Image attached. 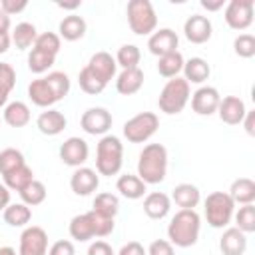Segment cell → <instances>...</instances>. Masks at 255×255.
Returning a JSON list of instances; mask_svg holds the SVG:
<instances>
[{"instance_id":"6da1fadb","label":"cell","mask_w":255,"mask_h":255,"mask_svg":"<svg viewBox=\"0 0 255 255\" xmlns=\"http://www.w3.org/2000/svg\"><path fill=\"white\" fill-rule=\"evenodd\" d=\"M167 149L161 143H147L137 157V177L145 185H155L165 179Z\"/></svg>"},{"instance_id":"7a4b0ae2","label":"cell","mask_w":255,"mask_h":255,"mask_svg":"<svg viewBox=\"0 0 255 255\" xmlns=\"http://www.w3.org/2000/svg\"><path fill=\"white\" fill-rule=\"evenodd\" d=\"M199 229H201L199 213L195 209H179L167 225L169 243L175 247H191L197 243Z\"/></svg>"},{"instance_id":"3957f363","label":"cell","mask_w":255,"mask_h":255,"mask_svg":"<svg viewBox=\"0 0 255 255\" xmlns=\"http://www.w3.org/2000/svg\"><path fill=\"white\" fill-rule=\"evenodd\" d=\"M124 165V145L118 135H102L96 147V171L100 175H116Z\"/></svg>"},{"instance_id":"277c9868","label":"cell","mask_w":255,"mask_h":255,"mask_svg":"<svg viewBox=\"0 0 255 255\" xmlns=\"http://www.w3.org/2000/svg\"><path fill=\"white\" fill-rule=\"evenodd\" d=\"M191 98V92H189V84L183 80V78H171L167 80V84L163 86V90L159 92V98H157V106L163 114L167 116H175L179 112H183V108L187 106Z\"/></svg>"},{"instance_id":"5b68a950","label":"cell","mask_w":255,"mask_h":255,"mask_svg":"<svg viewBox=\"0 0 255 255\" xmlns=\"http://www.w3.org/2000/svg\"><path fill=\"white\" fill-rule=\"evenodd\" d=\"M128 24L137 36H151L157 26V16L149 0H129L128 8Z\"/></svg>"},{"instance_id":"8992f818","label":"cell","mask_w":255,"mask_h":255,"mask_svg":"<svg viewBox=\"0 0 255 255\" xmlns=\"http://www.w3.org/2000/svg\"><path fill=\"white\" fill-rule=\"evenodd\" d=\"M205 219L213 229H223L229 225L235 213V203L225 191H213L205 199Z\"/></svg>"},{"instance_id":"52a82bcc","label":"cell","mask_w":255,"mask_h":255,"mask_svg":"<svg viewBox=\"0 0 255 255\" xmlns=\"http://www.w3.org/2000/svg\"><path fill=\"white\" fill-rule=\"evenodd\" d=\"M159 128V118L153 112H141L124 124V137L129 143L147 141Z\"/></svg>"},{"instance_id":"ba28073f","label":"cell","mask_w":255,"mask_h":255,"mask_svg":"<svg viewBox=\"0 0 255 255\" xmlns=\"http://www.w3.org/2000/svg\"><path fill=\"white\" fill-rule=\"evenodd\" d=\"M223 18L231 30H247L253 24V0H229Z\"/></svg>"},{"instance_id":"9c48e42d","label":"cell","mask_w":255,"mask_h":255,"mask_svg":"<svg viewBox=\"0 0 255 255\" xmlns=\"http://www.w3.org/2000/svg\"><path fill=\"white\" fill-rule=\"evenodd\" d=\"M18 255H48V233L40 225H30L20 235Z\"/></svg>"},{"instance_id":"30bf717a","label":"cell","mask_w":255,"mask_h":255,"mask_svg":"<svg viewBox=\"0 0 255 255\" xmlns=\"http://www.w3.org/2000/svg\"><path fill=\"white\" fill-rule=\"evenodd\" d=\"M112 114L106 108H88L80 118L82 129L90 135H106L112 128Z\"/></svg>"},{"instance_id":"8fae6325","label":"cell","mask_w":255,"mask_h":255,"mask_svg":"<svg viewBox=\"0 0 255 255\" xmlns=\"http://www.w3.org/2000/svg\"><path fill=\"white\" fill-rule=\"evenodd\" d=\"M60 159L70 165V167H82L86 161H88V155H90V147H88V141L82 139V137H68L62 145H60Z\"/></svg>"},{"instance_id":"7c38bea8","label":"cell","mask_w":255,"mask_h":255,"mask_svg":"<svg viewBox=\"0 0 255 255\" xmlns=\"http://www.w3.org/2000/svg\"><path fill=\"white\" fill-rule=\"evenodd\" d=\"M221 96L213 86H201L191 94V110L197 116H211L217 112Z\"/></svg>"},{"instance_id":"4fadbf2b","label":"cell","mask_w":255,"mask_h":255,"mask_svg":"<svg viewBox=\"0 0 255 255\" xmlns=\"http://www.w3.org/2000/svg\"><path fill=\"white\" fill-rule=\"evenodd\" d=\"M183 34L185 38L191 42V44H205L211 34H213V26H211V20L207 16H201V14H193L185 20L183 24Z\"/></svg>"},{"instance_id":"5bb4252c","label":"cell","mask_w":255,"mask_h":255,"mask_svg":"<svg viewBox=\"0 0 255 255\" xmlns=\"http://www.w3.org/2000/svg\"><path fill=\"white\" fill-rule=\"evenodd\" d=\"M177 46H179V38L171 28H159L147 40L149 52L157 58H161L165 54H171V52H177Z\"/></svg>"},{"instance_id":"9a60e30c","label":"cell","mask_w":255,"mask_h":255,"mask_svg":"<svg viewBox=\"0 0 255 255\" xmlns=\"http://www.w3.org/2000/svg\"><path fill=\"white\" fill-rule=\"evenodd\" d=\"M98 185H100V175H98V171L92 169V167H84V165H82V167H76V171H74L72 177H70V187H72V191H74L76 195H82V197L94 193V191L98 189Z\"/></svg>"},{"instance_id":"2e32d148","label":"cell","mask_w":255,"mask_h":255,"mask_svg":"<svg viewBox=\"0 0 255 255\" xmlns=\"http://www.w3.org/2000/svg\"><path fill=\"white\" fill-rule=\"evenodd\" d=\"M245 114H247V110H245V104H243L241 98H237V96H225V98H221L219 108H217V116H219V120L223 124H227V126H239L243 122Z\"/></svg>"},{"instance_id":"e0dca14e","label":"cell","mask_w":255,"mask_h":255,"mask_svg":"<svg viewBox=\"0 0 255 255\" xmlns=\"http://www.w3.org/2000/svg\"><path fill=\"white\" fill-rule=\"evenodd\" d=\"M88 68H90V72H92L96 78H100V80L108 86V82L116 76L118 64H116V58H114L110 52H96V54L90 58Z\"/></svg>"},{"instance_id":"ac0fdd59","label":"cell","mask_w":255,"mask_h":255,"mask_svg":"<svg viewBox=\"0 0 255 255\" xmlns=\"http://www.w3.org/2000/svg\"><path fill=\"white\" fill-rule=\"evenodd\" d=\"M68 126V120L66 116L60 112V110H52L48 108L46 112H42L36 120V128L44 133V135H58L66 129Z\"/></svg>"},{"instance_id":"d6986e66","label":"cell","mask_w":255,"mask_h":255,"mask_svg":"<svg viewBox=\"0 0 255 255\" xmlns=\"http://www.w3.org/2000/svg\"><path fill=\"white\" fill-rule=\"evenodd\" d=\"M219 249L223 255H243L247 249V235L237 227H229L219 239Z\"/></svg>"},{"instance_id":"ffe728a7","label":"cell","mask_w":255,"mask_h":255,"mask_svg":"<svg viewBox=\"0 0 255 255\" xmlns=\"http://www.w3.org/2000/svg\"><path fill=\"white\" fill-rule=\"evenodd\" d=\"M171 209V199L169 195L161 191H151L143 199V211L149 219H163Z\"/></svg>"},{"instance_id":"44dd1931","label":"cell","mask_w":255,"mask_h":255,"mask_svg":"<svg viewBox=\"0 0 255 255\" xmlns=\"http://www.w3.org/2000/svg\"><path fill=\"white\" fill-rule=\"evenodd\" d=\"M141 86H143V72L139 68L122 70V74L116 80V90L122 96H133L141 90Z\"/></svg>"},{"instance_id":"7402d4cb","label":"cell","mask_w":255,"mask_h":255,"mask_svg":"<svg viewBox=\"0 0 255 255\" xmlns=\"http://www.w3.org/2000/svg\"><path fill=\"white\" fill-rule=\"evenodd\" d=\"M28 98L32 100L34 106L46 108V110L56 104L54 92H52V88L48 86L46 78H38V80H32V82H30V86H28Z\"/></svg>"},{"instance_id":"603a6c76","label":"cell","mask_w":255,"mask_h":255,"mask_svg":"<svg viewBox=\"0 0 255 255\" xmlns=\"http://www.w3.org/2000/svg\"><path fill=\"white\" fill-rule=\"evenodd\" d=\"M70 237L76 241H90L92 237H96V229H94V219H92V211L80 213L76 217H72L70 221Z\"/></svg>"},{"instance_id":"cb8c5ba5","label":"cell","mask_w":255,"mask_h":255,"mask_svg":"<svg viewBox=\"0 0 255 255\" xmlns=\"http://www.w3.org/2000/svg\"><path fill=\"white\" fill-rule=\"evenodd\" d=\"M2 122H6L10 128H24L30 124V108L20 100L10 102L4 106Z\"/></svg>"},{"instance_id":"d4e9b609","label":"cell","mask_w":255,"mask_h":255,"mask_svg":"<svg viewBox=\"0 0 255 255\" xmlns=\"http://www.w3.org/2000/svg\"><path fill=\"white\" fill-rule=\"evenodd\" d=\"M171 199L181 209H193L201 201V193H199L197 185H193V183H179V185L173 187Z\"/></svg>"},{"instance_id":"484cf974","label":"cell","mask_w":255,"mask_h":255,"mask_svg":"<svg viewBox=\"0 0 255 255\" xmlns=\"http://www.w3.org/2000/svg\"><path fill=\"white\" fill-rule=\"evenodd\" d=\"M86 20L82 18V16H78V14H70V16H66L62 22H60V26H58V36L60 38H64L66 42H76V40H80V38H84V34H86Z\"/></svg>"},{"instance_id":"4316f807","label":"cell","mask_w":255,"mask_h":255,"mask_svg":"<svg viewBox=\"0 0 255 255\" xmlns=\"http://www.w3.org/2000/svg\"><path fill=\"white\" fill-rule=\"evenodd\" d=\"M181 72H183V80L187 84H203L209 78L211 68H209V64L203 58H189L183 64Z\"/></svg>"},{"instance_id":"83f0119b","label":"cell","mask_w":255,"mask_h":255,"mask_svg":"<svg viewBox=\"0 0 255 255\" xmlns=\"http://www.w3.org/2000/svg\"><path fill=\"white\" fill-rule=\"evenodd\" d=\"M116 187H118V191H120L126 199H139V197H143L145 191H147V185H145L137 175H131V173L120 175Z\"/></svg>"},{"instance_id":"f1b7e54d","label":"cell","mask_w":255,"mask_h":255,"mask_svg":"<svg viewBox=\"0 0 255 255\" xmlns=\"http://www.w3.org/2000/svg\"><path fill=\"white\" fill-rule=\"evenodd\" d=\"M229 197L233 199V203H239V205L253 203L255 201V181L249 177L235 179L229 187Z\"/></svg>"},{"instance_id":"f546056e","label":"cell","mask_w":255,"mask_h":255,"mask_svg":"<svg viewBox=\"0 0 255 255\" xmlns=\"http://www.w3.org/2000/svg\"><path fill=\"white\" fill-rule=\"evenodd\" d=\"M36 38H38V30H36V26L32 22H20V24H16V28L10 34V40H12V44L18 50H28L30 46H34Z\"/></svg>"},{"instance_id":"4dcf8cb0","label":"cell","mask_w":255,"mask_h":255,"mask_svg":"<svg viewBox=\"0 0 255 255\" xmlns=\"http://www.w3.org/2000/svg\"><path fill=\"white\" fill-rule=\"evenodd\" d=\"M2 215H4V221L10 227H24L32 219V209L26 203H10L2 211Z\"/></svg>"},{"instance_id":"1f68e13d","label":"cell","mask_w":255,"mask_h":255,"mask_svg":"<svg viewBox=\"0 0 255 255\" xmlns=\"http://www.w3.org/2000/svg\"><path fill=\"white\" fill-rule=\"evenodd\" d=\"M4 177V185L8 187V189H14V191H22L28 183H32L34 181V171H32V167H28L26 163L24 165H20L18 169H14V171H10V173H6V175H2Z\"/></svg>"},{"instance_id":"d6a6232c","label":"cell","mask_w":255,"mask_h":255,"mask_svg":"<svg viewBox=\"0 0 255 255\" xmlns=\"http://www.w3.org/2000/svg\"><path fill=\"white\" fill-rule=\"evenodd\" d=\"M183 56L181 52H171V54H165L157 60V72L163 76V78H177V74L183 70Z\"/></svg>"},{"instance_id":"836d02e7","label":"cell","mask_w":255,"mask_h":255,"mask_svg":"<svg viewBox=\"0 0 255 255\" xmlns=\"http://www.w3.org/2000/svg\"><path fill=\"white\" fill-rule=\"evenodd\" d=\"M96 213L100 215H106V217H116L118 211H120V199L118 195L114 193H98L94 197V207H92Z\"/></svg>"},{"instance_id":"e575fe53","label":"cell","mask_w":255,"mask_h":255,"mask_svg":"<svg viewBox=\"0 0 255 255\" xmlns=\"http://www.w3.org/2000/svg\"><path fill=\"white\" fill-rule=\"evenodd\" d=\"M16 86V70L6 64L0 62V108H4L8 104V96Z\"/></svg>"},{"instance_id":"d590c367","label":"cell","mask_w":255,"mask_h":255,"mask_svg":"<svg viewBox=\"0 0 255 255\" xmlns=\"http://www.w3.org/2000/svg\"><path fill=\"white\" fill-rule=\"evenodd\" d=\"M46 195H48V189H46V185H44L42 181H38V179H34L32 183H28V185L20 191L22 203H26L28 207H34V205L44 203Z\"/></svg>"},{"instance_id":"8d00e7d4","label":"cell","mask_w":255,"mask_h":255,"mask_svg":"<svg viewBox=\"0 0 255 255\" xmlns=\"http://www.w3.org/2000/svg\"><path fill=\"white\" fill-rule=\"evenodd\" d=\"M139 60H141V52L135 44H124V46H120V50L116 54V64L122 66L124 70L137 68Z\"/></svg>"},{"instance_id":"74e56055","label":"cell","mask_w":255,"mask_h":255,"mask_svg":"<svg viewBox=\"0 0 255 255\" xmlns=\"http://www.w3.org/2000/svg\"><path fill=\"white\" fill-rule=\"evenodd\" d=\"M54 62H56V56H50V54H46V52H42L38 48H32L30 54H28V68L34 74L48 72L54 66Z\"/></svg>"},{"instance_id":"f35d334b","label":"cell","mask_w":255,"mask_h":255,"mask_svg":"<svg viewBox=\"0 0 255 255\" xmlns=\"http://www.w3.org/2000/svg\"><path fill=\"white\" fill-rule=\"evenodd\" d=\"M24 163H26V161H24V155H22L20 149H16V147H6V149L0 151V173H2V175H6V173H10V171L18 169V167L24 165Z\"/></svg>"},{"instance_id":"ab89813d","label":"cell","mask_w":255,"mask_h":255,"mask_svg":"<svg viewBox=\"0 0 255 255\" xmlns=\"http://www.w3.org/2000/svg\"><path fill=\"white\" fill-rule=\"evenodd\" d=\"M46 82L52 88L56 102L64 100L70 94V78H68V74H64V72H50L46 76Z\"/></svg>"},{"instance_id":"60d3db41","label":"cell","mask_w":255,"mask_h":255,"mask_svg":"<svg viewBox=\"0 0 255 255\" xmlns=\"http://www.w3.org/2000/svg\"><path fill=\"white\" fill-rule=\"evenodd\" d=\"M78 84H80V88H82L86 94H90V96L102 94L104 88H106V84H104L100 78H96V76L90 72L88 66H84V68L80 70V74H78Z\"/></svg>"},{"instance_id":"b9f144b4","label":"cell","mask_w":255,"mask_h":255,"mask_svg":"<svg viewBox=\"0 0 255 255\" xmlns=\"http://www.w3.org/2000/svg\"><path fill=\"white\" fill-rule=\"evenodd\" d=\"M233 217H235L237 229H239V231H243L245 235L255 231V205H253V203L241 205V207H239V211H237V213H233Z\"/></svg>"},{"instance_id":"7bdbcfd3","label":"cell","mask_w":255,"mask_h":255,"mask_svg":"<svg viewBox=\"0 0 255 255\" xmlns=\"http://www.w3.org/2000/svg\"><path fill=\"white\" fill-rule=\"evenodd\" d=\"M32 48H38V50H42V52H46L50 56H56L60 52V48H62V38L58 34H54V32H42V34H38V38H36Z\"/></svg>"},{"instance_id":"ee69618b","label":"cell","mask_w":255,"mask_h":255,"mask_svg":"<svg viewBox=\"0 0 255 255\" xmlns=\"http://www.w3.org/2000/svg\"><path fill=\"white\" fill-rule=\"evenodd\" d=\"M233 50L239 58H253L255 56V38L251 34H239L233 40Z\"/></svg>"},{"instance_id":"f6af8a7d","label":"cell","mask_w":255,"mask_h":255,"mask_svg":"<svg viewBox=\"0 0 255 255\" xmlns=\"http://www.w3.org/2000/svg\"><path fill=\"white\" fill-rule=\"evenodd\" d=\"M92 219H94L96 237H108V235L114 231V227H116V223H114V219H112V217L100 215V213H96L94 209H92Z\"/></svg>"},{"instance_id":"bcb514c9","label":"cell","mask_w":255,"mask_h":255,"mask_svg":"<svg viewBox=\"0 0 255 255\" xmlns=\"http://www.w3.org/2000/svg\"><path fill=\"white\" fill-rule=\"evenodd\" d=\"M147 255H175V251L167 239H155V241H151Z\"/></svg>"},{"instance_id":"7dc6e473","label":"cell","mask_w":255,"mask_h":255,"mask_svg":"<svg viewBox=\"0 0 255 255\" xmlns=\"http://www.w3.org/2000/svg\"><path fill=\"white\" fill-rule=\"evenodd\" d=\"M48 255H76V249H74V243L72 241L60 239V241H56L48 249Z\"/></svg>"},{"instance_id":"c3c4849f","label":"cell","mask_w":255,"mask_h":255,"mask_svg":"<svg viewBox=\"0 0 255 255\" xmlns=\"http://www.w3.org/2000/svg\"><path fill=\"white\" fill-rule=\"evenodd\" d=\"M26 6H28V2H26V0H2V2H0V10H2V12H6L8 16L22 12Z\"/></svg>"},{"instance_id":"681fc988","label":"cell","mask_w":255,"mask_h":255,"mask_svg":"<svg viewBox=\"0 0 255 255\" xmlns=\"http://www.w3.org/2000/svg\"><path fill=\"white\" fill-rule=\"evenodd\" d=\"M118 255H147V251H145V247L139 241H129V243L122 245Z\"/></svg>"},{"instance_id":"f907efd6","label":"cell","mask_w":255,"mask_h":255,"mask_svg":"<svg viewBox=\"0 0 255 255\" xmlns=\"http://www.w3.org/2000/svg\"><path fill=\"white\" fill-rule=\"evenodd\" d=\"M88 255H116L112 245L106 243V241H94L90 247H88Z\"/></svg>"},{"instance_id":"816d5d0a","label":"cell","mask_w":255,"mask_h":255,"mask_svg":"<svg viewBox=\"0 0 255 255\" xmlns=\"http://www.w3.org/2000/svg\"><path fill=\"white\" fill-rule=\"evenodd\" d=\"M241 124L245 126V131H247L249 135H255V112H253V110L245 114V118H243Z\"/></svg>"},{"instance_id":"f5cc1de1","label":"cell","mask_w":255,"mask_h":255,"mask_svg":"<svg viewBox=\"0 0 255 255\" xmlns=\"http://www.w3.org/2000/svg\"><path fill=\"white\" fill-rule=\"evenodd\" d=\"M8 205H10V189L4 183H0V211H4Z\"/></svg>"},{"instance_id":"db71d44e","label":"cell","mask_w":255,"mask_h":255,"mask_svg":"<svg viewBox=\"0 0 255 255\" xmlns=\"http://www.w3.org/2000/svg\"><path fill=\"white\" fill-rule=\"evenodd\" d=\"M223 0H201V6L207 10V12H215L219 8H223Z\"/></svg>"},{"instance_id":"11a10c76","label":"cell","mask_w":255,"mask_h":255,"mask_svg":"<svg viewBox=\"0 0 255 255\" xmlns=\"http://www.w3.org/2000/svg\"><path fill=\"white\" fill-rule=\"evenodd\" d=\"M10 44H12V40H10V34H8V32H0V54L8 52Z\"/></svg>"},{"instance_id":"9f6ffc18","label":"cell","mask_w":255,"mask_h":255,"mask_svg":"<svg viewBox=\"0 0 255 255\" xmlns=\"http://www.w3.org/2000/svg\"><path fill=\"white\" fill-rule=\"evenodd\" d=\"M8 30H10V16L0 10V32H8Z\"/></svg>"},{"instance_id":"6f0895ef","label":"cell","mask_w":255,"mask_h":255,"mask_svg":"<svg viewBox=\"0 0 255 255\" xmlns=\"http://www.w3.org/2000/svg\"><path fill=\"white\" fill-rule=\"evenodd\" d=\"M80 4H82L80 0H78V2H72V4H66V2H58V6H60V8H64V10H74V8H80Z\"/></svg>"},{"instance_id":"680465c9","label":"cell","mask_w":255,"mask_h":255,"mask_svg":"<svg viewBox=\"0 0 255 255\" xmlns=\"http://www.w3.org/2000/svg\"><path fill=\"white\" fill-rule=\"evenodd\" d=\"M0 255H18V253L12 247H0Z\"/></svg>"},{"instance_id":"91938a15","label":"cell","mask_w":255,"mask_h":255,"mask_svg":"<svg viewBox=\"0 0 255 255\" xmlns=\"http://www.w3.org/2000/svg\"><path fill=\"white\" fill-rule=\"evenodd\" d=\"M0 126H2V118H0Z\"/></svg>"}]
</instances>
